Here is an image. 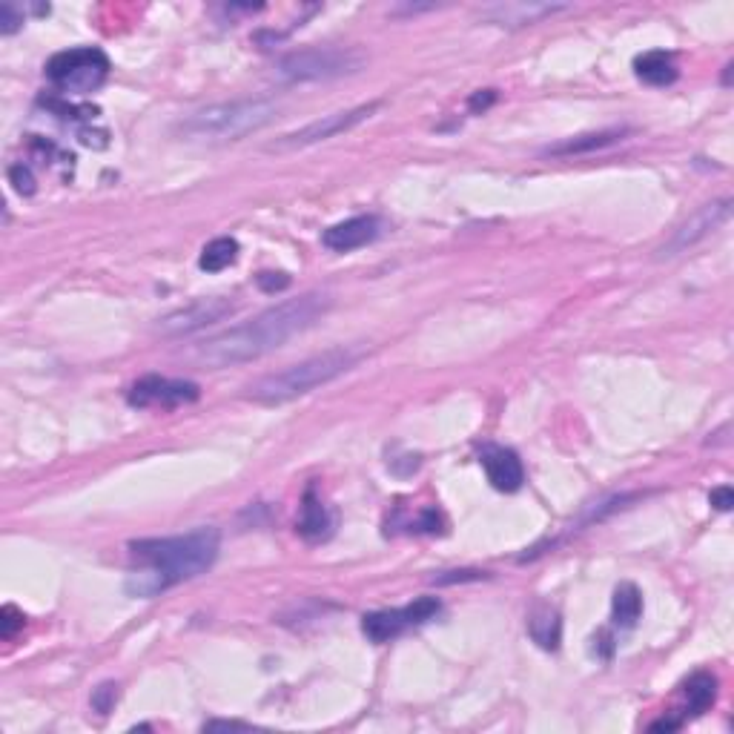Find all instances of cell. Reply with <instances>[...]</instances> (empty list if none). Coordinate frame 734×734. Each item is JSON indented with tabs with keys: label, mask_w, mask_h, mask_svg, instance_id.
Listing matches in <instances>:
<instances>
[{
	"label": "cell",
	"mask_w": 734,
	"mask_h": 734,
	"mask_svg": "<svg viewBox=\"0 0 734 734\" xmlns=\"http://www.w3.org/2000/svg\"><path fill=\"white\" fill-rule=\"evenodd\" d=\"M362 347H330L324 353H316L310 359H304L299 365L284 367L276 373H267L261 376L259 382H253L247 388V399L256 402V405H284V402H293L310 390L330 385L333 379L345 376L347 370L359 365L362 359Z\"/></svg>",
	"instance_id": "3957f363"
},
{
	"label": "cell",
	"mask_w": 734,
	"mask_h": 734,
	"mask_svg": "<svg viewBox=\"0 0 734 734\" xmlns=\"http://www.w3.org/2000/svg\"><path fill=\"white\" fill-rule=\"evenodd\" d=\"M565 3H497L491 6L482 18L497 26H531V23L551 18L557 12H565Z\"/></svg>",
	"instance_id": "5bb4252c"
},
{
	"label": "cell",
	"mask_w": 734,
	"mask_h": 734,
	"mask_svg": "<svg viewBox=\"0 0 734 734\" xmlns=\"http://www.w3.org/2000/svg\"><path fill=\"white\" fill-rule=\"evenodd\" d=\"M236 259H238V241L230 236H221L213 238V241L201 250L198 267H201L204 273H221V270H227L230 264H236Z\"/></svg>",
	"instance_id": "ffe728a7"
},
{
	"label": "cell",
	"mask_w": 734,
	"mask_h": 734,
	"mask_svg": "<svg viewBox=\"0 0 734 734\" xmlns=\"http://www.w3.org/2000/svg\"><path fill=\"white\" fill-rule=\"evenodd\" d=\"M617 502H626V497H614L611 502H608V508H605V511H617ZM591 519H603V514H600V511H594V514L588 517V522H591Z\"/></svg>",
	"instance_id": "1f68e13d"
},
{
	"label": "cell",
	"mask_w": 734,
	"mask_h": 734,
	"mask_svg": "<svg viewBox=\"0 0 734 734\" xmlns=\"http://www.w3.org/2000/svg\"><path fill=\"white\" fill-rule=\"evenodd\" d=\"M494 101H497V89H479L474 98L468 101V107L474 109V112H485Z\"/></svg>",
	"instance_id": "f1b7e54d"
},
{
	"label": "cell",
	"mask_w": 734,
	"mask_h": 734,
	"mask_svg": "<svg viewBox=\"0 0 734 734\" xmlns=\"http://www.w3.org/2000/svg\"><path fill=\"white\" fill-rule=\"evenodd\" d=\"M216 729H250L247 723H236V720H213L204 723V732H216Z\"/></svg>",
	"instance_id": "f546056e"
},
{
	"label": "cell",
	"mask_w": 734,
	"mask_h": 734,
	"mask_svg": "<svg viewBox=\"0 0 734 734\" xmlns=\"http://www.w3.org/2000/svg\"><path fill=\"white\" fill-rule=\"evenodd\" d=\"M279 118V104L270 98H238V101H224L193 112L187 121L178 124V132L187 141L198 144H227V141H241L253 132L264 130Z\"/></svg>",
	"instance_id": "277c9868"
},
{
	"label": "cell",
	"mask_w": 734,
	"mask_h": 734,
	"mask_svg": "<svg viewBox=\"0 0 734 734\" xmlns=\"http://www.w3.org/2000/svg\"><path fill=\"white\" fill-rule=\"evenodd\" d=\"M626 132L623 130H605V132H588V135H577L571 141H562V144H554L548 147V155H580V152H591V150H603L608 144L620 141Z\"/></svg>",
	"instance_id": "44dd1931"
},
{
	"label": "cell",
	"mask_w": 734,
	"mask_h": 734,
	"mask_svg": "<svg viewBox=\"0 0 734 734\" xmlns=\"http://www.w3.org/2000/svg\"><path fill=\"white\" fill-rule=\"evenodd\" d=\"M709 502H712L717 511H732V505H734L732 488H729V485H723V488H714L712 497H709Z\"/></svg>",
	"instance_id": "83f0119b"
},
{
	"label": "cell",
	"mask_w": 734,
	"mask_h": 734,
	"mask_svg": "<svg viewBox=\"0 0 734 734\" xmlns=\"http://www.w3.org/2000/svg\"><path fill=\"white\" fill-rule=\"evenodd\" d=\"M26 626V617H23V611L18 605H3V611H0V637L3 640H12L21 628Z\"/></svg>",
	"instance_id": "7402d4cb"
},
{
	"label": "cell",
	"mask_w": 734,
	"mask_h": 734,
	"mask_svg": "<svg viewBox=\"0 0 734 734\" xmlns=\"http://www.w3.org/2000/svg\"><path fill=\"white\" fill-rule=\"evenodd\" d=\"M680 717L677 720H671V717H663V720H657V723H651V732H674V729H680Z\"/></svg>",
	"instance_id": "4dcf8cb0"
},
{
	"label": "cell",
	"mask_w": 734,
	"mask_h": 734,
	"mask_svg": "<svg viewBox=\"0 0 734 734\" xmlns=\"http://www.w3.org/2000/svg\"><path fill=\"white\" fill-rule=\"evenodd\" d=\"M482 468L488 474V482L502 491V494H514L522 488L525 482V468H522V459L517 456V451L511 448H499V445H491L482 451Z\"/></svg>",
	"instance_id": "4fadbf2b"
},
{
	"label": "cell",
	"mask_w": 734,
	"mask_h": 734,
	"mask_svg": "<svg viewBox=\"0 0 734 734\" xmlns=\"http://www.w3.org/2000/svg\"><path fill=\"white\" fill-rule=\"evenodd\" d=\"M365 66V55L356 49L339 46H310L284 55L276 64V78L284 84H307V81H333L353 75Z\"/></svg>",
	"instance_id": "5b68a950"
},
{
	"label": "cell",
	"mask_w": 734,
	"mask_h": 734,
	"mask_svg": "<svg viewBox=\"0 0 734 734\" xmlns=\"http://www.w3.org/2000/svg\"><path fill=\"white\" fill-rule=\"evenodd\" d=\"M683 700H686V712L703 714L709 712L717 700V677L709 671H697L683 683Z\"/></svg>",
	"instance_id": "d6986e66"
},
{
	"label": "cell",
	"mask_w": 734,
	"mask_h": 734,
	"mask_svg": "<svg viewBox=\"0 0 734 734\" xmlns=\"http://www.w3.org/2000/svg\"><path fill=\"white\" fill-rule=\"evenodd\" d=\"M9 184L15 187V193L21 195H32L38 190V181H35V175L26 164H12L9 167Z\"/></svg>",
	"instance_id": "603a6c76"
},
{
	"label": "cell",
	"mask_w": 734,
	"mask_h": 734,
	"mask_svg": "<svg viewBox=\"0 0 734 734\" xmlns=\"http://www.w3.org/2000/svg\"><path fill=\"white\" fill-rule=\"evenodd\" d=\"M256 284H259L264 293H279L284 287H290V276L287 273H259Z\"/></svg>",
	"instance_id": "484cf974"
},
{
	"label": "cell",
	"mask_w": 734,
	"mask_h": 734,
	"mask_svg": "<svg viewBox=\"0 0 734 734\" xmlns=\"http://www.w3.org/2000/svg\"><path fill=\"white\" fill-rule=\"evenodd\" d=\"M327 310H330L327 293H304L299 299L273 304L261 310L259 316H253L250 322L236 324L213 339L201 342L193 353L195 362L210 370L256 362L261 356L279 350L281 345H287L304 330H310Z\"/></svg>",
	"instance_id": "6da1fadb"
},
{
	"label": "cell",
	"mask_w": 734,
	"mask_h": 734,
	"mask_svg": "<svg viewBox=\"0 0 734 734\" xmlns=\"http://www.w3.org/2000/svg\"><path fill=\"white\" fill-rule=\"evenodd\" d=\"M379 230H382V221L376 216H353L327 227L322 233V244L333 253H353L370 241H376Z\"/></svg>",
	"instance_id": "7c38bea8"
},
{
	"label": "cell",
	"mask_w": 734,
	"mask_h": 734,
	"mask_svg": "<svg viewBox=\"0 0 734 734\" xmlns=\"http://www.w3.org/2000/svg\"><path fill=\"white\" fill-rule=\"evenodd\" d=\"M296 531L302 534L304 540L310 542H319L330 534V514H327L324 502L316 497L313 488L304 491L302 514H299V528H296Z\"/></svg>",
	"instance_id": "e0dca14e"
},
{
	"label": "cell",
	"mask_w": 734,
	"mask_h": 734,
	"mask_svg": "<svg viewBox=\"0 0 734 734\" xmlns=\"http://www.w3.org/2000/svg\"><path fill=\"white\" fill-rule=\"evenodd\" d=\"M115 700H118V686L115 683H101L98 689L92 691V709L98 714L112 712Z\"/></svg>",
	"instance_id": "cb8c5ba5"
},
{
	"label": "cell",
	"mask_w": 734,
	"mask_h": 734,
	"mask_svg": "<svg viewBox=\"0 0 734 734\" xmlns=\"http://www.w3.org/2000/svg\"><path fill=\"white\" fill-rule=\"evenodd\" d=\"M634 72L637 78L648 84V87H669L677 81L680 69H677V61L671 52H663V49H654V52H646L634 61Z\"/></svg>",
	"instance_id": "9a60e30c"
},
{
	"label": "cell",
	"mask_w": 734,
	"mask_h": 734,
	"mask_svg": "<svg viewBox=\"0 0 734 734\" xmlns=\"http://www.w3.org/2000/svg\"><path fill=\"white\" fill-rule=\"evenodd\" d=\"M528 634L531 640L545 651H557L562 643V620L551 605H537L528 617Z\"/></svg>",
	"instance_id": "2e32d148"
},
{
	"label": "cell",
	"mask_w": 734,
	"mask_h": 734,
	"mask_svg": "<svg viewBox=\"0 0 734 734\" xmlns=\"http://www.w3.org/2000/svg\"><path fill=\"white\" fill-rule=\"evenodd\" d=\"M442 611V603L436 597H419L405 608H390V611H370L362 617V631L370 643H390L399 634H405L413 626H425Z\"/></svg>",
	"instance_id": "ba28073f"
},
{
	"label": "cell",
	"mask_w": 734,
	"mask_h": 734,
	"mask_svg": "<svg viewBox=\"0 0 734 734\" xmlns=\"http://www.w3.org/2000/svg\"><path fill=\"white\" fill-rule=\"evenodd\" d=\"M382 107V101H370V104H359L353 109H342V112H330L322 115L310 124H304L296 132H287L281 135L279 141H273L267 150L284 152V150H302V147H313V144H322L327 138H336L342 132H350L353 127L365 124L367 118H373V112Z\"/></svg>",
	"instance_id": "52a82bcc"
},
{
	"label": "cell",
	"mask_w": 734,
	"mask_h": 734,
	"mask_svg": "<svg viewBox=\"0 0 734 734\" xmlns=\"http://www.w3.org/2000/svg\"><path fill=\"white\" fill-rule=\"evenodd\" d=\"M732 218V198H720V201H709L703 204L694 216H689L674 233L669 241L657 250V259H674L680 253L691 250L694 244H700L703 238L717 233L726 221Z\"/></svg>",
	"instance_id": "9c48e42d"
},
{
	"label": "cell",
	"mask_w": 734,
	"mask_h": 734,
	"mask_svg": "<svg viewBox=\"0 0 734 734\" xmlns=\"http://www.w3.org/2000/svg\"><path fill=\"white\" fill-rule=\"evenodd\" d=\"M132 408H178L198 399V385L187 379H167V376H144L130 390Z\"/></svg>",
	"instance_id": "8fae6325"
},
{
	"label": "cell",
	"mask_w": 734,
	"mask_h": 734,
	"mask_svg": "<svg viewBox=\"0 0 734 734\" xmlns=\"http://www.w3.org/2000/svg\"><path fill=\"white\" fill-rule=\"evenodd\" d=\"M109 78V58L95 46H75L49 58L46 81L64 95H89Z\"/></svg>",
	"instance_id": "8992f818"
},
{
	"label": "cell",
	"mask_w": 734,
	"mask_h": 734,
	"mask_svg": "<svg viewBox=\"0 0 734 734\" xmlns=\"http://www.w3.org/2000/svg\"><path fill=\"white\" fill-rule=\"evenodd\" d=\"M238 304L230 299V296H210V299H195V302L178 307L173 313H167L161 322H158V330L164 336H190V333H198L210 324L221 322L227 316L236 313Z\"/></svg>",
	"instance_id": "30bf717a"
},
{
	"label": "cell",
	"mask_w": 734,
	"mask_h": 734,
	"mask_svg": "<svg viewBox=\"0 0 734 734\" xmlns=\"http://www.w3.org/2000/svg\"><path fill=\"white\" fill-rule=\"evenodd\" d=\"M485 571H448L445 577H436L439 585H451V583H468V580H482Z\"/></svg>",
	"instance_id": "4316f807"
},
{
	"label": "cell",
	"mask_w": 734,
	"mask_h": 734,
	"mask_svg": "<svg viewBox=\"0 0 734 734\" xmlns=\"http://www.w3.org/2000/svg\"><path fill=\"white\" fill-rule=\"evenodd\" d=\"M21 26H23L21 9L12 6V3H3V6H0V32H3V35H15Z\"/></svg>",
	"instance_id": "d4e9b609"
},
{
	"label": "cell",
	"mask_w": 734,
	"mask_h": 734,
	"mask_svg": "<svg viewBox=\"0 0 734 734\" xmlns=\"http://www.w3.org/2000/svg\"><path fill=\"white\" fill-rule=\"evenodd\" d=\"M132 560L141 562L138 571L127 577V594L132 597H158L161 591L178 583L207 574L218 560L221 534L218 528H195L181 537L164 540H138L130 545Z\"/></svg>",
	"instance_id": "7a4b0ae2"
},
{
	"label": "cell",
	"mask_w": 734,
	"mask_h": 734,
	"mask_svg": "<svg viewBox=\"0 0 734 734\" xmlns=\"http://www.w3.org/2000/svg\"><path fill=\"white\" fill-rule=\"evenodd\" d=\"M643 614V594L634 583H620L611 600V620L617 628H634Z\"/></svg>",
	"instance_id": "ac0fdd59"
}]
</instances>
